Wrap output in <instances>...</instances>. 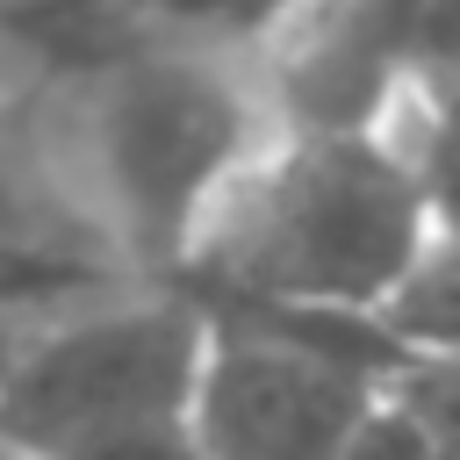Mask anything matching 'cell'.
<instances>
[{
  "mask_svg": "<svg viewBox=\"0 0 460 460\" xmlns=\"http://www.w3.org/2000/svg\"><path fill=\"white\" fill-rule=\"evenodd\" d=\"M0 460H22V453H14V446H7V438H0Z\"/></svg>",
  "mask_w": 460,
  "mask_h": 460,
  "instance_id": "cell-11",
  "label": "cell"
},
{
  "mask_svg": "<svg viewBox=\"0 0 460 460\" xmlns=\"http://www.w3.org/2000/svg\"><path fill=\"white\" fill-rule=\"evenodd\" d=\"M201 316L208 352L180 424L194 460H338L374 388L395 367H410L367 316L338 309H201Z\"/></svg>",
  "mask_w": 460,
  "mask_h": 460,
  "instance_id": "cell-4",
  "label": "cell"
},
{
  "mask_svg": "<svg viewBox=\"0 0 460 460\" xmlns=\"http://www.w3.org/2000/svg\"><path fill=\"white\" fill-rule=\"evenodd\" d=\"M65 460H194V446H187V431H137V438H108V446H86Z\"/></svg>",
  "mask_w": 460,
  "mask_h": 460,
  "instance_id": "cell-8",
  "label": "cell"
},
{
  "mask_svg": "<svg viewBox=\"0 0 460 460\" xmlns=\"http://www.w3.org/2000/svg\"><path fill=\"white\" fill-rule=\"evenodd\" d=\"M446 223V194L410 180L374 137L273 129L223 180L165 288L201 309L367 316Z\"/></svg>",
  "mask_w": 460,
  "mask_h": 460,
  "instance_id": "cell-1",
  "label": "cell"
},
{
  "mask_svg": "<svg viewBox=\"0 0 460 460\" xmlns=\"http://www.w3.org/2000/svg\"><path fill=\"white\" fill-rule=\"evenodd\" d=\"M22 7H36V0H0V22H7V14H22Z\"/></svg>",
  "mask_w": 460,
  "mask_h": 460,
  "instance_id": "cell-10",
  "label": "cell"
},
{
  "mask_svg": "<svg viewBox=\"0 0 460 460\" xmlns=\"http://www.w3.org/2000/svg\"><path fill=\"white\" fill-rule=\"evenodd\" d=\"M144 288L129 280L58 115V72L22 36V14L0 22V316L43 323L93 295Z\"/></svg>",
  "mask_w": 460,
  "mask_h": 460,
  "instance_id": "cell-5",
  "label": "cell"
},
{
  "mask_svg": "<svg viewBox=\"0 0 460 460\" xmlns=\"http://www.w3.org/2000/svg\"><path fill=\"white\" fill-rule=\"evenodd\" d=\"M22 331H29V323H14V316H0V374H7V359H14V345H22Z\"/></svg>",
  "mask_w": 460,
  "mask_h": 460,
  "instance_id": "cell-9",
  "label": "cell"
},
{
  "mask_svg": "<svg viewBox=\"0 0 460 460\" xmlns=\"http://www.w3.org/2000/svg\"><path fill=\"white\" fill-rule=\"evenodd\" d=\"M244 79L280 137H367L395 93H453V0H288Z\"/></svg>",
  "mask_w": 460,
  "mask_h": 460,
  "instance_id": "cell-6",
  "label": "cell"
},
{
  "mask_svg": "<svg viewBox=\"0 0 460 460\" xmlns=\"http://www.w3.org/2000/svg\"><path fill=\"white\" fill-rule=\"evenodd\" d=\"M58 115L72 165L129 266V280L165 288L194 223L223 180L273 137L244 58L137 43L101 65L58 72Z\"/></svg>",
  "mask_w": 460,
  "mask_h": 460,
  "instance_id": "cell-2",
  "label": "cell"
},
{
  "mask_svg": "<svg viewBox=\"0 0 460 460\" xmlns=\"http://www.w3.org/2000/svg\"><path fill=\"white\" fill-rule=\"evenodd\" d=\"M208 352V316L180 288H115L22 331L0 374V438L65 460L137 431H180Z\"/></svg>",
  "mask_w": 460,
  "mask_h": 460,
  "instance_id": "cell-3",
  "label": "cell"
},
{
  "mask_svg": "<svg viewBox=\"0 0 460 460\" xmlns=\"http://www.w3.org/2000/svg\"><path fill=\"white\" fill-rule=\"evenodd\" d=\"M367 323L402 359H453V223L424 237V252L395 273V288L367 309Z\"/></svg>",
  "mask_w": 460,
  "mask_h": 460,
  "instance_id": "cell-7",
  "label": "cell"
}]
</instances>
